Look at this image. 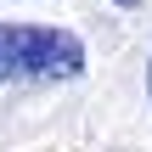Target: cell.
Here are the masks:
<instances>
[{"instance_id": "cell-1", "label": "cell", "mask_w": 152, "mask_h": 152, "mask_svg": "<svg viewBox=\"0 0 152 152\" xmlns=\"http://www.w3.org/2000/svg\"><path fill=\"white\" fill-rule=\"evenodd\" d=\"M85 73V39L73 28H45V23H0V85L17 79H79Z\"/></svg>"}, {"instance_id": "cell-3", "label": "cell", "mask_w": 152, "mask_h": 152, "mask_svg": "<svg viewBox=\"0 0 152 152\" xmlns=\"http://www.w3.org/2000/svg\"><path fill=\"white\" fill-rule=\"evenodd\" d=\"M118 6H135V0H118Z\"/></svg>"}, {"instance_id": "cell-2", "label": "cell", "mask_w": 152, "mask_h": 152, "mask_svg": "<svg viewBox=\"0 0 152 152\" xmlns=\"http://www.w3.org/2000/svg\"><path fill=\"white\" fill-rule=\"evenodd\" d=\"M147 96H152V62H147Z\"/></svg>"}]
</instances>
